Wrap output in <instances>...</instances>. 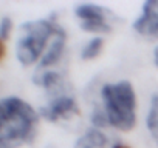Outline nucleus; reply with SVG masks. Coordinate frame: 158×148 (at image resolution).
I'll use <instances>...</instances> for the list:
<instances>
[{
  "label": "nucleus",
  "instance_id": "f257e3e1",
  "mask_svg": "<svg viewBox=\"0 0 158 148\" xmlns=\"http://www.w3.org/2000/svg\"><path fill=\"white\" fill-rule=\"evenodd\" d=\"M39 116L36 110L17 96L0 100V148H19L36 136Z\"/></svg>",
  "mask_w": 158,
  "mask_h": 148
},
{
  "label": "nucleus",
  "instance_id": "f03ea898",
  "mask_svg": "<svg viewBox=\"0 0 158 148\" xmlns=\"http://www.w3.org/2000/svg\"><path fill=\"white\" fill-rule=\"evenodd\" d=\"M102 111L107 123L119 131H130L136 123V96L129 80L106 84L101 88Z\"/></svg>",
  "mask_w": 158,
  "mask_h": 148
},
{
  "label": "nucleus",
  "instance_id": "7ed1b4c3",
  "mask_svg": "<svg viewBox=\"0 0 158 148\" xmlns=\"http://www.w3.org/2000/svg\"><path fill=\"white\" fill-rule=\"evenodd\" d=\"M59 28L60 26L53 20V17L23 23L16 43V57L19 63L30 66L40 60Z\"/></svg>",
  "mask_w": 158,
  "mask_h": 148
},
{
  "label": "nucleus",
  "instance_id": "20e7f679",
  "mask_svg": "<svg viewBox=\"0 0 158 148\" xmlns=\"http://www.w3.org/2000/svg\"><path fill=\"white\" fill-rule=\"evenodd\" d=\"M74 14L79 19V26L87 33L107 34L112 31L110 11L95 3H81L74 8Z\"/></svg>",
  "mask_w": 158,
  "mask_h": 148
},
{
  "label": "nucleus",
  "instance_id": "39448f33",
  "mask_svg": "<svg viewBox=\"0 0 158 148\" xmlns=\"http://www.w3.org/2000/svg\"><path fill=\"white\" fill-rule=\"evenodd\" d=\"M76 110H77V105L73 96L60 91V93H56L44 107H40V114L44 119L50 122H56L59 119H65L74 114Z\"/></svg>",
  "mask_w": 158,
  "mask_h": 148
},
{
  "label": "nucleus",
  "instance_id": "423d86ee",
  "mask_svg": "<svg viewBox=\"0 0 158 148\" xmlns=\"http://www.w3.org/2000/svg\"><path fill=\"white\" fill-rule=\"evenodd\" d=\"M133 29L146 39H158V0L143 3L141 14L133 22Z\"/></svg>",
  "mask_w": 158,
  "mask_h": 148
},
{
  "label": "nucleus",
  "instance_id": "0eeeda50",
  "mask_svg": "<svg viewBox=\"0 0 158 148\" xmlns=\"http://www.w3.org/2000/svg\"><path fill=\"white\" fill-rule=\"evenodd\" d=\"M64 46H65V31L62 28H59V31L54 34L50 46L47 48L45 54L42 56L37 69H47V68L53 66L54 63H57V60L60 59V56L64 53Z\"/></svg>",
  "mask_w": 158,
  "mask_h": 148
},
{
  "label": "nucleus",
  "instance_id": "6e6552de",
  "mask_svg": "<svg viewBox=\"0 0 158 148\" xmlns=\"http://www.w3.org/2000/svg\"><path fill=\"white\" fill-rule=\"evenodd\" d=\"M113 146H112L109 137L96 127L89 128L77 139V142L74 145V148H113Z\"/></svg>",
  "mask_w": 158,
  "mask_h": 148
},
{
  "label": "nucleus",
  "instance_id": "1a4fd4ad",
  "mask_svg": "<svg viewBox=\"0 0 158 148\" xmlns=\"http://www.w3.org/2000/svg\"><path fill=\"white\" fill-rule=\"evenodd\" d=\"M34 84L45 88L47 91H62V77L57 71L53 69H37L34 76Z\"/></svg>",
  "mask_w": 158,
  "mask_h": 148
},
{
  "label": "nucleus",
  "instance_id": "9d476101",
  "mask_svg": "<svg viewBox=\"0 0 158 148\" xmlns=\"http://www.w3.org/2000/svg\"><path fill=\"white\" fill-rule=\"evenodd\" d=\"M146 125H147V130H149L152 140L158 146V93H155L150 99L149 111H147V117H146Z\"/></svg>",
  "mask_w": 158,
  "mask_h": 148
},
{
  "label": "nucleus",
  "instance_id": "9b49d317",
  "mask_svg": "<svg viewBox=\"0 0 158 148\" xmlns=\"http://www.w3.org/2000/svg\"><path fill=\"white\" fill-rule=\"evenodd\" d=\"M102 45H104V40H102L101 37L90 39V40L84 45V48H82V51H81V57H82L84 60H92V59L98 57L99 53H101V49H102Z\"/></svg>",
  "mask_w": 158,
  "mask_h": 148
},
{
  "label": "nucleus",
  "instance_id": "f8f14e48",
  "mask_svg": "<svg viewBox=\"0 0 158 148\" xmlns=\"http://www.w3.org/2000/svg\"><path fill=\"white\" fill-rule=\"evenodd\" d=\"M11 29H13V22H11L10 17H2L0 19V39H2L3 43L6 42Z\"/></svg>",
  "mask_w": 158,
  "mask_h": 148
},
{
  "label": "nucleus",
  "instance_id": "ddd939ff",
  "mask_svg": "<svg viewBox=\"0 0 158 148\" xmlns=\"http://www.w3.org/2000/svg\"><path fill=\"white\" fill-rule=\"evenodd\" d=\"M153 63H155V66L158 68V46H156L155 51H153Z\"/></svg>",
  "mask_w": 158,
  "mask_h": 148
},
{
  "label": "nucleus",
  "instance_id": "4468645a",
  "mask_svg": "<svg viewBox=\"0 0 158 148\" xmlns=\"http://www.w3.org/2000/svg\"><path fill=\"white\" fill-rule=\"evenodd\" d=\"M113 148H129V146H127V145H121V143H116V145H115Z\"/></svg>",
  "mask_w": 158,
  "mask_h": 148
}]
</instances>
